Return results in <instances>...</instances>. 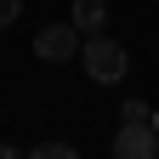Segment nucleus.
Wrapping results in <instances>:
<instances>
[{
    "label": "nucleus",
    "instance_id": "8",
    "mask_svg": "<svg viewBox=\"0 0 159 159\" xmlns=\"http://www.w3.org/2000/svg\"><path fill=\"white\" fill-rule=\"evenodd\" d=\"M0 159H23V153H17V148H11V142H0Z\"/></svg>",
    "mask_w": 159,
    "mask_h": 159
},
{
    "label": "nucleus",
    "instance_id": "3",
    "mask_svg": "<svg viewBox=\"0 0 159 159\" xmlns=\"http://www.w3.org/2000/svg\"><path fill=\"white\" fill-rule=\"evenodd\" d=\"M114 159H159V131L153 125H119Z\"/></svg>",
    "mask_w": 159,
    "mask_h": 159
},
{
    "label": "nucleus",
    "instance_id": "1",
    "mask_svg": "<svg viewBox=\"0 0 159 159\" xmlns=\"http://www.w3.org/2000/svg\"><path fill=\"white\" fill-rule=\"evenodd\" d=\"M80 63H85V74L97 80V85H119V80L131 74L125 46L108 40V34H85V40H80Z\"/></svg>",
    "mask_w": 159,
    "mask_h": 159
},
{
    "label": "nucleus",
    "instance_id": "2",
    "mask_svg": "<svg viewBox=\"0 0 159 159\" xmlns=\"http://www.w3.org/2000/svg\"><path fill=\"white\" fill-rule=\"evenodd\" d=\"M74 51H80V29L74 23H46L34 34V57L40 63H68Z\"/></svg>",
    "mask_w": 159,
    "mask_h": 159
},
{
    "label": "nucleus",
    "instance_id": "6",
    "mask_svg": "<svg viewBox=\"0 0 159 159\" xmlns=\"http://www.w3.org/2000/svg\"><path fill=\"white\" fill-rule=\"evenodd\" d=\"M148 114H153V108L142 102V97H131V102L119 108V119H125V125H148Z\"/></svg>",
    "mask_w": 159,
    "mask_h": 159
},
{
    "label": "nucleus",
    "instance_id": "9",
    "mask_svg": "<svg viewBox=\"0 0 159 159\" xmlns=\"http://www.w3.org/2000/svg\"><path fill=\"white\" fill-rule=\"evenodd\" d=\"M148 125H153V131H159V108H153V114H148Z\"/></svg>",
    "mask_w": 159,
    "mask_h": 159
},
{
    "label": "nucleus",
    "instance_id": "5",
    "mask_svg": "<svg viewBox=\"0 0 159 159\" xmlns=\"http://www.w3.org/2000/svg\"><path fill=\"white\" fill-rule=\"evenodd\" d=\"M23 159H80V153H74L68 142H40V148H34V153H23Z\"/></svg>",
    "mask_w": 159,
    "mask_h": 159
},
{
    "label": "nucleus",
    "instance_id": "7",
    "mask_svg": "<svg viewBox=\"0 0 159 159\" xmlns=\"http://www.w3.org/2000/svg\"><path fill=\"white\" fill-rule=\"evenodd\" d=\"M17 17H23V0H0V29H11Z\"/></svg>",
    "mask_w": 159,
    "mask_h": 159
},
{
    "label": "nucleus",
    "instance_id": "4",
    "mask_svg": "<svg viewBox=\"0 0 159 159\" xmlns=\"http://www.w3.org/2000/svg\"><path fill=\"white\" fill-rule=\"evenodd\" d=\"M68 23L80 29V34H102V23H108V0H74V17Z\"/></svg>",
    "mask_w": 159,
    "mask_h": 159
}]
</instances>
